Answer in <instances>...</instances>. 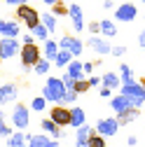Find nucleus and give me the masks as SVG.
<instances>
[{"label": "nucleus", "mask_w": 145, "mask_h": 147, "mask_svg": "<svg viewBox=\"0 0 145 147\" xmlns=\"http://www.w3.org/2000/svg\"><path fill=\"white\" fill-rule=\"evenodd\" d=\"M66 91H68V89H66V84H63L61 77H47V82H45V86H42V96H45L49 103L61 105Z\"/></svg>", "instance_id": "nucleus-1"}, {"label": "nucleus", "mask_w": 145, "mask_h": 147, "mask_svg": "<svg viewBox=\"0 0 145 147\" xmlns=\"http://www.w3.org/2000/svg\"><path fill=\"white\" fill-rule=\"evenodd\" d=\"M119 94L129 98V103H131L133 107H140V105L145 103V84H143V82H133V84H124V86L119 89Z\"/></svg>", "instance_id": "nucleus-2"}, {"label": "nucleus", "mask_w": 145, "mask_h": 147, "mask_svg": "<svg viewBox=\"0 0 145 147\" xmlns=\"http://www.w3.org/2000/svg\"><path fill=\"white\" fill-rule=\"evenodd\" d=\"M42 61V51H40V47L38 45H21V63H24V68H35Z\"/></svg>", "instance_id": "nucleus-3"}, {"label": "nucleus", "mask_w": 145, "mask_h": 147, "mask_svg": "<svg viewBox=\"0 0 145 147\" xmlns=\"http://www.w3.org/2000/svg\"><path fill=\"white\" fill-rule=\"evenodd\" d=\"M16 19H21L24 24H26V28L28 30H33V28H38L40 24H42V16L35 12L33 7H28V5H21V7H16Z\"/></svg>", "instance_id": "nucleus-4"}, {"label": "nucleus", "mask_w": 145, "mask_h": 147, "mask_svg": "<svg viewBox=\"0 0 145 147\" xmlns=\"http://www.w3.org/2000/svg\"><path fill=\"white\" fill-rule=\"evenodd\" d=\"M119 126H122V124H119L117 117H101L98 124H96V133L103 136V138H112V136H117Z\"/></svg>", "instance_id": "nucleus-5"}, {"label": "nucleus", "mask_w": 145, "mask_h": 147, "mask_svg": "<svg viewBox=\"0 0 145 147\" xmlns=\"http://www.w3.org/2000/svg\"><path fill=\"white\" fill-rule=\"evenodd\" d=\"M28 121H30V110L24 103H16L14 110H12V124L19 128V131H24V128L28 126Z\"/></svg>", "instance_id": "nucleus-6"}, {"label": "nucleus", "mask_w": 145, "mask_h": 147, "mask_svg": "<svg viewBox=\"0 0 145 147\" xmlns=\"http://www.w3.org/2000/svg\"><path fill=\"white\" fill-rule=\"evenodd\" d=\"M49 119L56 121L61 128H66V126H70V121H72V112H70V107H66V105H54L51 112H49Z\"/></svg>", "instance_id": "nucleus-7"}, {"label": "nucleus", "mask_w": 145, "mask_h": 147, "mask_svg": "<svg viewBox=\"0 0 145 147\" xmlns=\"http://www.w3.org/2000/svg\"><path fill=\"white\" fill-rule=\"evenodd\" d=\"M16 54H21V45L16 42V38H3L0 40V59L7 61Z\"/></svg>", "instance_id": "nucleus-8"}, {"label": "nucleus", "mask_w": 145, "mask_h": 147, "mask_svg": "<svg viewBox=\"0 0 145 147\" xmlns=\"http://www.w3.org/2000/svg\"><path fill=\"white\" fill-rule=\"evenodd\" d=\"M138 14V7L133 3H122L117 9H115V21H124V24H131Z\"/></svg>", "instance_id": "nucleus-9"}, {"label": "nucleus", "mask_w": 145, "mask_h": 147, "mask_svg": "<svg viewBox=\"0 0 145 147\" xmlns=\"http://www.w3.org/2000/svg\"><path fill=\"white\" fill-rule=\"evenodd\" d=\"M59 47H61V49H68L75 59L82 54V40H77L75 35H63V38L59 40Z\"/></svg>", "instance_id": "nucleus-10"}, {"label": "nucleus", "mask_w": 145, "mask_h": 147, "mask_svg": "<svg viewBox=\"0 0 145 147\" xmlns=\"http://www.w3.org/2000/svg\"><path fill=\"white\" fill-rule=\"evenodd\" d=\"M70 7V21H72V30H75V33H82L84 28H87V24H84V14H82V7L80 5H75V3H72V5H68Z\"/></svg>", "instance_id": "nucleus-11"}, {"label": "nucleus", "mask_w": 145, "mask_h": 147, "mask_svg": "<svg viewBox=\"0 0 145 147\" xmlns=\"http://www.w3.org/2000/svg\"><path fill=\"white\" fill-rule=\"evenodd\" d=\"M87 45L91 47V49L98 54V56H108V54H112V45L108 42V40H103V38H98V35H91Z\"/></svg>", "instance_id": "nucleus-12"}, {"label": "nucleus", "mask_w": 145, "mask_h": 147, "mask_svg": "<svg viewBox=\"0 0 145 147\" xmlns=\"http://www.w3.org/2000/svg\"><path fill=\"white\" fill-rule=\"evenodd\" d=\"M110 107L115 110V115L119 117V115H124V112H129V110H131L133 105L129 103V98H126V96H122V94H117L115 98H110Z\"/></svg>", "instance_id": "nucleus-13"}, {"label": "nucleus", "mask_w": 145, "mask_h": 147, "mask_svg": "<svg viewBox=\"0 0 145 147\" xmlns=\"http://www.w3.org/2000/svg\"><path fill=\"white\" fill-rule=\"evenodd\" d=\"M96 128H91L89 124H84L82 128H77V133H75V147H87L89 145V138L94 136Z\"/></svg>", "instance_id": "nucleus-14"}, {"label": "nucleus", "mask_w": 145, "mask_h": 147, "mask_svg": "<svg viewBox=\"0 0 145 147\" xmlns=\"http://www.w3.org/2000/svg\"><path fill=\"white\" fill-rule=\"evenodd\" d=\"M40 128H42V133L51 136V138H61L63 136V128L56 124V121H51V119H42L40 121Z\"/></svg>", "instance_id": "nucleus-15"}, {"label": "nucleus", "mask_w": 145, "mask_h": 147, "mask_svg": "<svg viewBox=\"0 0 145 147\" xmlns=\"http://www.w3.org/2000/svg\"><path fill=\"white\" fill-rule=\"evenodd\" d=\"M30 140H33V133H14L9 140H7V147H30Z\"/></svg>", "instance_id": "nucleus-16"}, {"label": "nucleus", "mask_w": 145, "mask_h": 147, "mask_svg": "<svg viewBox=\"0 0 145 147\" xmlns=\"http://www.w3.org/2000/svg\"><path fill=\"white\" fill-rule=\"evenodd\" d=\"M30 147H59V140L51 138V136H47V133H42V136H33Z\"/></svg>", "instance_id": "nucleus-17"}, {"label": "nucleus", "mask_w": 145, "mask_h": 147, "mask_svg": "<svg viewBox=\"0 0 145 147\" xmlns=\"http://www.w3.org/2000/svg\"><path fill=\"white\" fill-rule=\"evenodd\" d=\"M12 100H16V86L5 82L3 86H0V103L5 105V103H12Z\"/></svg>", "instance_id": "nucleus-18"}, {"label": "nucleus", "mask_w": 145, "mask_h": 147, "mask_svg": "<svg viewBox=\"0 0 145 147\" xmlns=\"http://www.w3.org/2000/svg\"><path fill=\"white\" fill-rule=\"evenodd\" d=\"M70 112H72V121H70V126H72V128H82V126L87 124V112H84L82 107L72 105V107H70Z\"/></svg>", "instance_id": "nucleus-19"}, {"label": "nucleus", "mask_w": 145, "mask_h": 147, "mask_svg": "<svg viewBox=\"0 0 145 147\" xmlns=\"http://www.w3.org/2000/svg\"><path fill=\"white\" fill-rule=\"evenodd\" d=\"M0 35H3V38H16V35H19V26H16V21L3 19V21H0Z\"/></svg>", "instance_id": "nucleus-20"}, {"label": "nucleus", "mask_w": 145, "mask_h": 147, "mask_svg": "<svg viewBox=\"0 0 145 147\" xmlns=\"http://www.w3.org/2000/svg\"><path fill=\"white\" fill-rule=\"evenodd\" d=\"M66 72H68V75L75 80V82H80V80H84V63L75 59V61H72V63L66 68Z\"/></svg>", "instance_id": "nucleus-21"}, {"label": "nucleus", "mask_w": 145, "mask_h": 147, "mask_svg": "<svg viewBox=\"0 0 145 147\" xmlns=\"http://www.w3.org/2000/svg\"><path fill=\"white\" fill-rule=\"evenodd\" d=\"M59 51H61L59 42H54V40H47V42H45V59H47V61H56Z\"/></svg>", "instance_id": "nucleus-22"}, {"label": "nucleus", "mask_w": 145, "mask_h": 147, "mask_svg": "<svg viewBox=\"0 0 145 147\" xmlns=\"http://www.w3.org/2000/svg\"><path fill=\"white\" fill-rule=\"evenodd\" d=\"M72 61H75V56H72L68 49H61L59 56H56V61H54V65H56V68H68Z\"/></svg>", "instance_id": "nucleus-23"}, {"label": "nucleus", "mask_w": 145, "mask_h": 147, "mask_svg": "<svg viewBox=\"0 0 145 147\" xmlns=\"http://www.w3.org/2000/svg\"><path fill=\"white\" fill-rule=\"evenodd\" d=\"M119 80H122V86H124V84H133V82H136L133 70L126 65V63H119Z\"/></svg>", "instance_id": "nucleus-24"}, {"label": "nucleus", "mask_w": 145, "mask_h": 147, "mask_svg": "<svg viewBox=\"0 0 145 147\" xmlns=\"http://www.w3.org/2000/svg\"><path fill=\"white\" fill-rule=\"evenodd\" d=\"M103 86H108V89H122L119 75H117V72H105V75H103Z\"/></svg>", "instance_id": "nucleus-25"}, {"label": "nucleus", "mask_w": 145, "mask_h": 147, "mask_svg": "<svg viewBox=\"0 0 145 147\" xmlns=\"http://www.w3.org/2000/svg\"><path fill=\"white\" fill-rule=\"evenodd\" d=\"M117 119H119V124H122V126H126V124H131V121L140 119V107H131L129 112H124V115H119Z\"/></svg>", "instance_id": "nucleus-26"}, {"label": "nucleus", "mask_w": 145, "mask_h": 147, "mask_svg": "<svg viewBox=\"0 0 145 147\" xmlns=\"http://www.w3.org/2000/svg\"><path fill=\"white\" fill-rule=\"evenodd\" d=\"M101 33L105 35V38H115V35H117L115 21H112V19H103V21H101Z\"/></svg>", "instance_id": "nucleus-27"}, {"label": "nucleus", "mask_w": 145, "mask_h": 147, "mask_svg": "<svg viewBox=\"0 0 145 147\" xmlns=\"http://www.w3.org/2000/svg\"><path fill=\"white\" fill-rule=\"evenodd\" d=\"M42 26H45L49 33H54V30H56V16H54L51 12H45V14H42Z\"/></svg>", "instance_id": "nucleus-28"}, {"label": "nucleus", "mask_w": 145, "mask_h": 147, "mask_svg": "<svg viewBox=\"0 0 145 147\" xmlns=\"http://www.w3.org/2000/svg\"><path fill=\"white\" fill-rule=\"evenodd\" d=\"M30 33L35 35V40H38V42H47V40H51V38H49V35H51V33H49V30H47V28H45L42 24H40L38 28H33Z\"/></svg>", "instance_id": "nucleus-29"}, {"label": "nucleus", "mask_w": 145, "mask_h": 147, "mask_svg": "<svg viewBox=\"0 0 145 147\" xmlns=\"http://www.w3.org/2000/svg\"><path fill=\"white\" fill-rule=\"evenodd\" d=\"M49 68H51V61H47V59H42L38 65L33 68V72L35 75H49Z\"/></svg>", "instance_id": "nucleus-30"}, {"label": "nucleus", "mask_w": 145, "mask_h": 147, "mask_svg": "<svg viewBox=\"0 0 145 147\" xmlns=\"http://www.w3.org/2000/svg\"><path fill=\"white\" fill-rule=\"evenodd\" d=\"M47 103H49V100H47L45 96H38V98L30 100V110H35V112H42V110L47 107Z\"/></svg>", "instance_id": "nucleus-31"}, {"label": "nucleus", "mask_w": 145, "mask_h": 147, "mask_svg": "<svg viewBox=\"0 0 145 147\" xmlns=\"http://www.w3.org/2000/svg\"><path fill=\"white\" fill-rule=\"evenodd\" d=\"M51 14L54 16H66V14H70V7H66V3H56L51 7Z\"/></svg>", "instance_id": "nucleus-32"}, {"label": "nucleus", "mask_w": 145, "mask_h": 147, "mask_svg": "<svg viewBox=\"0 0 145 147\" xmlns=\"http://www.w3.org/2000/svg\"><path fill=\"white\" fill-rule=\"evenodd\" d=\"M77 96H80V94H77L75 89H68V91H66V96H63V100H61V105H72V103L77 100Z\"/></svg>", "instance_id": "nucleus-33"}, {"label": "nucleus", "mask_w": 145, "mask_h": 147, "mask_svg": "<svg viewBox=\"0 0 145 147\" xmlns=\"http://www.w3.org/2000/svg\"><path fill=\"white\" fill-rule=\"evenodd\" d=\"M87 147H105V138L98 136V133L94 131V136L89 138V145H87Z\"/></svg>", "instance_id": "nucleus-34"}, {"label": "nucleus", "mask_w": 145, "mask_h": 147, "mask_svg": "<svg viewBox=\"0 0 145 147\" xmlns=\"http://www.w3.org/2000/svg\"><path fill=\"white\" fill-rule=\"evenodd\" d=\"M89 89H91V84H89L87 77L80 80V82H75V91H77V94H84V91H89Z\"/></svg>", "instance_id": "nucleus-35"}, {"label": "nucleus", "mask_w": 145, "mask_h": 147, "mask_svg": "<svg viewBox=\"0 0 145 147\" xmlns=\"http://www.w3.org/2000/svg\"><path fill=\"white\" fill-rule=\"evenodd\" d=\"M0 136H3V138H5V142H7V140H9L12 136H14V133H12V128H9V126H7L5 121H3V124H0Z\"/></svg>", "instance_id": "nucleus-36"}, {"label": "nucleus", "mask_w": 145, "mask_h": 147, "mask_svg": "<svg viewBox=\"0 0 145 147\" xmlns=\"http://www.w3.org/2000/svg\"><path fill=\"white\" fill-rule=\"evenodd\" d=\"M61 80H63V84H66V89H75V80H72V77L68 75V72H63V77H61Z\"/></svg>", "instance_id": "nucleus-37"}, {"label": "nucleus", "mask_w": 145, "mask_h": 147, "mask_svg": "<svg viewBox=\"0 0 145 147\" xmlns=\"http://www.w3.org/2000/svg\"><path fill=\"white\" fill-rule=\"evenodd\" d=\"M124 54H126V47H122V45H112V56H124Z\"/></svg>", "instance_id": "nucleus-38"}, {"label": "nucleus", "mask_w": 145, "mask_h": 147, "mask_svg": "<svg viewBox=\"0 0 145 147\" xmlns=\"http://www.w3.org/2000/svg\"><path fill=\"white\" fill-rule=\"evenodd\" d=\"M87 28L91 30V35H98V33H101V21H91V24H89Z\"/></svg>", "instance_id": "nucleus-39"}, {"label": "nucleus", "mask_w": 145, "mask_h": 147, "mask_svg": "<svg viewBox=\"0 0 145 147\" xmlns=\"http://www.w3.org/2000/svg\"><path fill=\"white\" fill-rule=\"evenodd\" d=\"M5 5H9V7H21V5H28V0H5Z\"/></svg>", "instance_id": "nucleus-40"}, {"label": "nucleus", "mask_w": 145, "mask_h": 147, "mask_svg": "<svg viewBox=\"0 0 145 147\" xmlns=\"http://www.w3.org/2000/svg\"><path fill=\"white\" fill-rule=\"evenodd\" d=\"M103 9H112V12H115V9H117V5L112 3V0H103Z\"/></svg>", "instance_id": "nucleus-41"}, {"label": "nucleus", "mask_w": 145, "mask_h": 147, "mask_svg": "<svg viewBox=\"0 0 145 147\" xmlns=\"http://www.w3.org/2000/svg\"><path fill=\"white\" fill-rule=\"evenodd\" d=\"M138 47H143V49H145V28L138 33Z\"/></svg>", "instance_id": "nucleus-42"}, {"label": "nucleus", "mask_w": 145, "mask_h": 147, "mask_svg": "<svg viewBox=\"0 0 145 147\" xmlns=\"http://www.w3.org/2000/svg\"><path fill=\"white\" fill-rule=\"evenodd\" d=\"M126 145H129V147H136V145H138V138H136V136H129V138H126Z\"/></svg>", "instance_id": "nucleus-43"}, {"label": "nucleus", "mask_w": 145, "mask_h": 147, "mask_svg": "<svg viewBox=\"0 0 145 147\" xmlns=\"http://www.w3.org/2000/svg\"><path fill=\"white\" fill-rule=\"evenodd\" d=\"M94 65H96V63H84V75H91V72H94Z\"/></svg>", "instance_id": "nucleus-44"}, {"label": "nucleus", "mask_w": 145, "mask_h": 147, "mask_svg": "<svg viewBox=\"0 0 145 147\" xmlns=\"http://www.w3.org/2000/svg\"><path fill=\"white\" fill-rule=\"evenodd\" d=\"M110 91H112V89H108V86H101V96H103V98H108V96H110Z\"/></svg>", "instance_id": "nucleus-45"}, {"label": "nucleus", "mask_w": 145, "mask_h": 147, "mask_svg": "<svg viewBox=\"0 0 145 147\" xmlns=\"http://www.w3.org/2000/svg\"><path fill=\"white\" fill-rule=\"evenodd\" d=\"M42 3H45V5H49V7H54L56 3H61V0H42Z\"/></svg>", "instance_id": "nucleus-46"}, {"label": "nucleus", "mask_w": 145, "mask_h": 147, "mask_svg": "<svg viewBox=\"0 0 145 147\" xmlns=\"http://www.w3.org/2000/svg\"><path fill=\"white\" fill-rule=\"evenodd\" d=\"M61 3H70V0H61Z\"/></svg>", "instance_id": "nucleus-47"}, {"label": "nucleus", "mask_w": 145, "mask_h": 147, "mask_svg": "<svg viewBox=\"0 0 145 147\" xmlns=\"http://www.w3.org/2000/svg\"><path fill=\"white\" fill-rule=\"evenodd\" d=\"M140 3H145V0H140Z\"/></svg>", "instance_id": "nucleus-48"}]
</instances>
